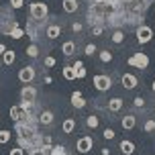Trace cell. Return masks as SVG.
Here are the masks:
<instances>
[{
	"instance_id": "1",
	"label": "cell",
	"mask_w": 155,
	"mask_h": 155,
	"mask_svg": "<svg viewBox=\"0 0 155 155\" xmlns=\"http://www.w3.org/2000/svg\"><path fill=\"white\" fill-rule=\"evenodd\" d=\"M29 15L33 21H43L49 15V8L45 2H33V4H29Z\"/></svg>"
},
{
	"instance_id": "2",
	"label": "cell",
	"mask_w": 155,
	"mask_h": 155,
	"mask_svg": "<svg viewBox=\"0 0 155 155\" xmlns=\"http://www.w3.org/2000/svg\"><path fill=\"white\" fill-rule=\"evenodd\" d=\"M94 88L98 90V92H106V90H110L112 88V78L106 76V74H96L92 80Z\"/></svg>"
},
{
	"instance_id": "3",
	"label": "cell",
	"mask_w": 155,
	"mask_h": 155,
	"mask_svg": "<svg viewBox=\"0 0 155 155\" xmlns=\"http://www.w3.org/2000/svg\"><path fill=\"white\" fill-rule=\"evenodd\" d=\"M127 63L131 68H137V70H147L149 68V55L147 53H133Z\"/></svg>"
},
{
	"instance_id": "4",
	"label": "cell",
	"mask_w": 155,
	"mask_h": 155,
	"mask_svg": "<svg viewBox=\"0 0 155 155\" xmlns=\"http://www.w3.org/2000/svg\"><path fill=\"white\" fill-rule=\"evenodd\" d=\"M8 114H10V118H12L15 123H27V120H31V112H29V110H25L21 104L12 106V108L8 110Z\"/></svg>"
},
{
	"instance_id": "5",
	"label": "cell",
	"mask_w": 155,
	"mask_h": 155,
	"mask_svg": "<svg viewBox=\"0 0 155 155\" xmlns=\"http://www.w3.org/2000/svg\"><path fill=\"white\" fill-rule=\"evenodd\" d=\"M151 39H153V29L149 25H139L137 27V41H139L141 45H145Z\"/></svg>"
},
{
	"instance_id": "6",
	"label": "cell",
	"mask_w": 155,
	"mask_h": 155,
	"mask_svg": "<svg viewBox=\"0 0 155 155\" xmlns=\"http://www.w3.org/2000/svg\"><path fill=\"white\" fill-rule=\"evenodd\" d=\"M94 147V139L90 137V135H84V137H80L76 143V149H78V153H90Z\"/></svg>"
},
{
	"instance_id": "7",
	"label": "cell",
	"mask_w": 155,
	"mask_h": 155,
	"mask_svg": "<svg viewBox=\"0 0 155 155\" xmlns=\"http://www.w3.org/2000/svg\"><path fill=\"white\" fill-rule=\"evenodd\" d=\"M35 76H37V71H35L33 65H25V68H21V71H18V80H21L25 86L31 84L33 80H35Z\"/></svg>"
},
{
	"instance_id": "8",
	"label": "cell",
	"mask_w": 155,
	"mask_h": 155,
	"mask_svg": "<svg viewBox=\"0 0 155 155\" xmlns=\"http://www.w3.org/2000/svg\"><path fill=\"white\" fill-rule=\"evenodd\" d=\"M35 98H37V90H35V86H31V84L23 86V90H21V100H23V102H35Z\"/></svg>"
},
{
	"instance_id": "9",
	"label": "cell",
	"mask_w": 155,
	"mask_h": 155,
	"mask_svg": "<svg viewBox=\"0 0 155 155\" xmlns=\"http://www.w3.org/2000/svg\"><path fill=\"white\" fill-rule=\"evenodd\" d=\"M120 84H123L127 90H133V88H137L139 80L133 76V74H123V78H120Z\"/></svg>"
},
{
	"instance_id": "10",
	"label": "cell",
	"mask_w": 155,
	"mask_h": 155,
	"mask_svg": "<svg viewBox=\"0 0 155 155\" xmlns=\"http://www.w3.org/2000/svg\"><path fill=\"white\" fill-rule=\"evenodd\" d=\"M135 124H137V116L133 114H127L120 118V127H123L124 131H131V129H135Z\"/></svg>"
},
{
	"instance_id": "11",
	"label": "cell",
	"mask_w": 155,
	"mask_h": 155,
	"mask_svg": "<svg viewBox=\"0 0 155 155\" xmlns=\"http://www.w3.org/2000/svg\"><path fill=\"white\" fill-rule=\"evenodd\" d=\"M53 112L51 110H41L39 112V123L41 124H45V127H49V124H53Z\"/></svg>"
},
{
	"instance_id": "12",
	"label": "cell",
	"mask_w": 155,
	"mask_h": 155,
	"mask_svg": "<svg viewBox=\"0 0 155 155\" xmlns=\"http://www.w3.org/2000/svg\"><path fill=\"white\" fill-rule=\"evenodd\" d=\"M71 106L74 108H84L86 106V100L82 96V92H71Z\"/></svg>"
},
{
	"instance_id": "13",
	"label": "cell",
	"mask_w": 155,
	"mask_h": 155,
	"mask_svg": "<svg viewBox=\"0 0 155 155\" xmlns=\"http://www.w3.org/2000/svg\"><path fill=\"white\" fill-rule=\"evenodd\" d=\"M78 0H63L61 2V8L68 12V15H74V12H78Z\"/></svg>"
},
{
	"instance_id": "14",
	"label": "cell",
	"mask_w": 155,
	"mask_h": 155,
	"mask_svg": "<svg viewBox=\"0 0 155 155\" xmlns=\"http://www.w3.org/2000/svg\"><path fill=\"white\" fill-rule=\"evenodd\" d=\"M120 153H124V155H133V153H135V143H133V141H129V139L120 141Z\"/></svg>"
},
{
	"instance_id": "15",
	"label": "cell",
	"mask_w": 155,
	"mask_h": 155,
	"mask_svg": "<svg viewBox=\"0 0 155 155\" xmlns=\"http://www.w3.org/2000/svg\"><path fill=\"white\" fill-rule=\"evenodd\" d=\"M59 35H61V27H59V25H49V27H47L45 37H49V39H57Z\"/></svg>"
},
{
	"instance_id": "16",
	"label": "cell",
	"mask_w": 155,
	"mask_h": 155,
	"mask_svg": "<svg viewBox=\"0 0 155 155\" xmlns=\"http://www.w3.org/2000/svg\"><path fill=\"white\" fill-rule=\"evenodd\" d=\"M74 129H76V118H65L61 123V131L65 133V135H71Z\"/></svg>"
},
{
	"instance_id": "17",
	"label": "cell",
	"mask_w": 155,
	"mask_h": 155,
	"mask_svg": "<svg viewBox=\"0 0 155 155\" xmlns=\"http://www.w3.org/2000/svg\"><path fill=\"white\" fill-rule=\"evenodd\" d=\"M74 51H76V43H74V41H65V43L61 45V53L65 55V57L74 55Z\"/></svg>"
},
{
	"instance_id": "18",
	"label": "cell",
	"mask_w": 155,
	"mask_h": 155,
	"mask_svg": "<svg viewBox=\"0 0 155 155\" xmlns=\"http://www.w3.org/2000/svg\"><path fill=\"white\" fill-rule=\"evenodd\" d=\"M123 98H112V100H108V110L110 112H118V110L123 108Z\"/></svg>"
},
{
	"instance_id": "19",
	"label": "cell",
	"mask_w": 155,
	"mask_h": 155,
	"mask_svg": "<svg viewBox=\"0 0 155 155\" xmlns=\"http://www.w3.org/2000/svg\"><path fill=\"white\" fill-rule=\"evenodd\" d=\"M98 124H100V118L96 114L86 116V127H88V129H98Z\"/></svg>"
},
{
	"instance_id": "20",
	"label": "cell",
	"mask_w": 155,
	"mask_h": 155,
	"mask_svg": "<svg viewBox=\"0 0 155 155\" xmlns=\"http://www.w3.org/2000/svg\"><path fill=\"white\" fill-rule=\"evenodd\" d=\"M61 76L65 78V80H76V70H74V68H71V65H65V68H63L61 70Z\"/></svg>"
},
{
	"instance_id": "21",
	"label": "cell",
	"mask_w": 155,
	"mask_h": 155,
	"mask_svg": "<svg viewBox=\"0 0 155 155\" xmlns=\"http://www.w3.org/2000/svg\"><path fill=\"white\" fill-rule=\"evenodd\" d=\"M110 39H112V43H116V45H120V43L124 41V33L120 31V29H116V31H112Z\"/></svg>"
},
{
	"instance_id": "22",
	"label": "cell",
	"mask_w": 155,
	"mask_h": 155,
	"mask_svg": "<svg viewBox=\"0 0 155 155\" xmlns=\"http://www.w3.org/2000/svg\"><path fill=\"white\" fill-rule=\"evenodd\" d=\"M71 68H74V70H76V76L80 78V80H82V78H86V70H84V63L80 61V59H78V61L74 63V65H71Z\"/></svg>"
},
{
	"instance_id": "23",
	"label": "cell",
	"mask_w": 155,
	"mask_h": 155,
	"mask_svg": "<svg viewBox=\"0 0 155 155\" xmlns=\"http://www.w3.org/2000/svg\"><path fill=\"white\" fill-rule=\"evenodd\" d=\"M2 59H4V63H6V65H12V63H15V59H16L15 51H12V49H6V53L2 55Z\"/></svg>"
},
{
	"instance_id": "24",
	"label": "cell",
	"mask_w": 155,
	"mask_h": 155,
	"mask_svg": "<svg viewBox=\"0 0 155 155\" xmlns=\"http://www.w3.org/2000/svg\"><path fill=\"white\" fill-rule=\"evenodd\" d=\"M98 57H100L102 63H110V61H112V53H110L108 49H102L100 53H98Z\"/></svg>"
},
{
	"instance_id": "25",
	"label": "cell",
	"mask_w": 155,
	"mask_h": 155,
	"mask_svg": "<svg viewBox=\"0 0 155 155\" xmlns=\"http://www.w3.org/2000/svg\"><path fill=\"white\" fill-rule=\"evenodd\" d=\"M10 139H12V133L6 131V129H2V131H0V145H6Z\"/></svg>"
},
{
	"instance_id": "26",
	"label": "cell",
	"mask_w": 155,
	"mask_h": 155,
	"mask_svg": "<svg viewBox=\"0 0 155 155\" xmlns=\"http://www.w3.org/2000/svg\"><path fill=\"white\" fill-rule=\"evenodd\" d=\"M27 55H29V57H33V59H35V57H39V47L35 45V43H31V45L27 47Z\"/></svg>"
},
{
	"instance_id": "27",
	"label": "cell",
	"mask_w": 155,
	"mask_h": 155,
	"mask_svg": "<svg viewBox=\"0 0 155 155\" xmlns=\"http://www.w3.org/2000/svg\"><path fill=\"white\" fill-rule=\"evenodd\" d=\"M8 35H10V37H15V39H21L25 35V31H23V29H18V27H12V29L8 31Z\"/></svg>"
},
{
	"instance_id": "28",
	"label": "cell",
	"mask_w": 155,
	"mask_h": 155,
	"mask_svg": "<svg viewBox=\"0 0 155 155\" xmlns=\"http://www.w3.org/2000/svg\"><path fill=\"white\" fill-rule=\"evenodd\" d=\"M143 131H145V133H153L155 131V120H153V118H149L147 123L143 124Z\"/></svg>"
},
{
	"instance_id": "29",
	"label": "cell",
	"mask_w": 155,
	"mask_h": 155,
	"mask_svg": "<svg viewBox=\"0 0 155 155\" xmlns=\"http://www.w3.org/2000/svg\"><path fill=\"white\" fill-rule=\"evenodd\" d=\"M114 135H116V133L112 131L110 127H108V129H104V133H102V137H104L106 141H112V139H114Z\"/></svg>"
},
{
	"instance_id": "30",
	"label": "cell",
	"mask_w": 155,
	"mask_h": 155,
	"mask_svg": "<svg viewBox=\"0 0 155 155\" xmlns=\"http://www.w3.org/2000/svg\"><path fill=\"white\" fill-rule=\"evenodd\" d=\"M96 51H98V49H96V45H94V43H88V45L84 47V53L86 55H94Z\"/></svg>"
},
{
	"instance_id": "31",
	"label": "cell",
	"mask_w": 155,
	"mask_h": 155,
	"mask_svg": "<svg viewBox=\"0 0 155 155\" xmlns=\"http://www.w3.org/2000/svg\"><path fill=\"white\" fill-rule=\"evenodd\" d=\"M133 104H135L137 108H145V98H143V96H137V98L133 100Z\"/></svg>"
},
{
	"instance_id": "32",
	"label": "cell",
	"mask_w": 155,
	"mask_h": 155,
	"mask_svg": "<svg viewBox=\"0 0 155 155\" xmlns=\"http://www.w3.org/2000/svg\"><path fill=\"white\" fill-rule=\"evenodd\" d=\"M51 155H68V153H65V149H63L61 145H57V147L51 149Z\"/></svg>"
},
{
	"instance_id": "33",
	"label": "cell",
	"mask_w": 155,
	"mask_h": 155,
	"mask_svg": "<svg viewBox=\"0 0 155 155\" xmlns=\"http://www.w3.org/2000/svg\"><path fill=\"white\" fill-rule=\"evenodd\" d=\"M8 155H25V149H23V147H15Z\"/></svg>"
},
{
	"instance_id": "34",
	"label": "cell",
	"mask_w": 155,
	"mask_h": 155,
	"mask_svg": "<svg viewBox=\"0 0 155 155\" xmlns=\"http://www.w3.org/2000/svg\"><path fill=\"white\" fill-rule=\"evenodd\" d=\"M29 155H47V151H43V149H31Z\"/></svg>"
},
{
	"instance_id": "35",
	"label": "cell",
	"mask_w": 155,
	"mask_h": 155,
	"mask_svg": "<svg viewBox=\"0 0 155 155\" xmlns=\"http://www.w3.org/2000/svg\"><path fill=\"white\" fill-rule=\"evenodd\" d=\"M45 65L47 68H53L55 65V57H45Z\"/></svg>"
},
{
	"instance_id": "36",
	"label": "cell",
	"mask_w": 155,
	"mask_h": 155,
	"mask_svg": "<svg viewBox=\"0 0 155 155\" xmlns=\"http://www.w3.org/2000/svg\"><path fill=\"white\" fill-rule=\"evenodd\" d=\"M12 8H23V0H10Z\"/></svg>"
},
{
	"instance_id": "37",
	"label": "cell",
	"mask_w": 155,
	"mask_h": 155,
	"mask_svg": "<svg viewBox=\"0 0 155 155\" xmlns=\"http://www.w3.org/2000/svg\"><path fill=\"white\" fill-rule=\"evenodd\" d=\"M71 31L80 33V31H82V23H74V25H71Z\"/></svg>"
},
{
	"instance_id": "38",
	"label": "cell",
	"mask_w": 155,
	"mask_h": 155,
	"mask_svg": "<svg viewBox=\"0 0 155 155\" xmlns=\"http://www.w3.org/2000/svg\"><path fill=\"white\" fill-rule=\"evenodd\" d=\"M92 33H94V35H100V33H102V27H100V25H96V27L92 29Z\"/></svg>"
},
{
	"instance_id": "39",
	"label": "cell",
	"mask_w": 155,
	"mask_h": 155,
	"mask_svg": "<svg viewBox=\"0 0 155 155\" xmlns=\"http://www.w3.org/2000/svg\"><path fill=\"white\" fill-rule=\"evenodd\" d=\"M100 151H102V155H110V149L108 147H102Z\"/></svg>"
},
{
	"instance_id": "40",
	"label": "cell",
	"mask_w": 155,
	"mask_h": 155,
	"mask_svg": "<svg viewBox=\"0 0 155 155\" xmlns=\"http://www.w3.org/2000/svg\"><path fill=\"white\" fill-rule=\"evenodd\" d=\"M6 53V45H2V43H0V55H4Z\"/></svg>"
},
{
	"instance_id": "41",
	"label": "cell",
	"mask_w": 155,
	"mask_h": 155,
	"mask_svg": "<svg viewBox=\"0 0 155 155\" xmlns=\"http://www.w3.org/2000/svg\"><path fill=\"white\" fill-rule=\"evenodd\" d=\"M151 90H153V92H155V80H153V84H151Z\"/></svg>"
},
{
	"instance_id": "42",
	"label": "cell",
	"mask_w": 155,
	"mask_h": 155,
	"mask_svg": "<svg viewBox=\"0 0 155 155\" xmlns=\"http://www.w3.org/2000/svg\"><path fill=\"white\" fill-rule=\"evenodd\" d=\"M153 110H155V106H153Z\"/></svg>"
}]
</instances>
